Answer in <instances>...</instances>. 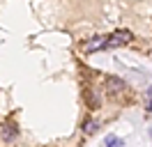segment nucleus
I'll list each match as a JSON object with an SVG mask.
<instances>
[{
  "label": "nucleus",
  "mask_w": 152,
  "mask_h": 147,
  "mask_svg": "<svg viewBox=\"0 0 152 147\" xmlns=\"http://www.w3.org/2000/svg\"><path fill=\"white\" fill-rule=\"evenodd\" d=\"M86 99H88V106H90L92 110L99 108V103H102V101H99V97H97V94H92V92H88V94H86Z\"/></svg>",
  "instance_id": "6"
},
{
  "label": "nucleus",
  "mask_w": 152,
  "mask_h": 147,
  "mask_svg": "<svg viewBox=\"0 0 152 147\" xmlns=\"http://www.w3.org/2000/svg\"><path fill=\"white\" fill-rule=\"evenodd\" d=\"M106 90L111 92V94H120V92L127 90V85H124V81H120V78H108V81H106Z\"/></svg>",
  "instance_id": "3"
},
{
  "label": "nucleus",
  "mask_w": 152,
  "mask_h": 147,
  "mask_svg": "<svg viewBox=\"0 0 152 147\" xmlns=\"http://www.w3.org/2000/svg\"><path fill=\"white\" fill-rule=\"evenodd\" d=\"M97 129H99V124H97L95 119H86V122H83V131H86L88 136H90V133H95Z\"/></svg>",
  "instance_id": "5"
},
{
  "label": "nucleus",
  "mask_w": 152,
  "mask_h": 147,
  "mask_svg": "<svg viewBox=\"0 0 152 147\" xmlns=\"http://www.w3.org/2000/svg\"><path fill=\"white\" fill-rule=\"evenodd\" d=\"M104 143H106V147H120V145H122V143H120V140H118L115 136H106Z\"/></svg>",
  "instance_id": "7"
},
{
  "label": "nucleus",
  "mask_w": 152,
  "mask_h": 147,
  "mask_svg": "<svg viewBox=\"0 0 152 147\" xmlns=\"http://www.w3.org/2000/svg\"><path fill=\"white\" fill-rule=\"evenodd\" d=\"M2 138H5V140L16 138V127H14V124H5V127H2Z\"/></svg>",
  "instance_id": "4"
},
{
  "label": "nucleus",
  "mask_w": 152,
  "mask_h": 147,
  "mask_svg": "<svg viewBox=\"0 0 152 147\" xmlns=\"http://www.w3.org/2000/svg\"><path fill=\"white\" fill-rule=\"evenodd\" d=\"M99 48H106V37H95L83 44V51L86 53H92V51H99Z\"/></svg>",
  "instance_id": "2"
},
{
  "label": "nucleus",
  "mask_w": 152,
  "mask_h": 147,
  "mask_svg": "<svg viewBox=\"0 0 152 147\" xmlns=\"http://www.w3.org/2000/svg\"><path fill=\"white\" fill-rule=\"evenodd\" d=\"M132 30H115L111 37H106V48H118V46H124L132 41Z\"/></svg>",
  "instance_id": "1"
}]
</instances>
